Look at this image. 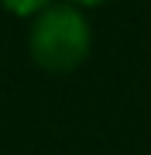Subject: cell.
I'll return each instance as SVG.
<instances>
[{
  "mask_svg": "<svg viewBox=\"0 0 151 155\" xmlns=\"http://www.w3.org/2000/svg\"><path fill=\"white\" fill-rule=\"evenodd\" d=\"M4 4V11H11L17 17H38L41 11H48L52 0H0Z\"/></svg>",
  "mask_w": 151,
  "mask_h": 155,
  "instance_id": "2",
  "label": "cell"
},
{
  "mask_svg": "<svg viewBox=\"0 0 151 155\" xmlns=\"http://www.w3.org/2000/svg\"><path fill=\"white\" fill-rule=\"evenodd\" d=\"M93 31L76 4H52L34 17L28 31V52L45 72H72L86 62Z\"/></svg>",
  "mask_w": 151,
  "mask_h": 155,
  "instance_id": "1",
  "label": "cell"
},
{
  "mask_svg": "<svg viewBox=\"0 0 151 155\" xmlns=\"http://www.w3.org/2000/svg\"><path fill=\"white\" fill-rule=\"evenodd\" d=\"M72 4H79V7H100V4H110V0H72Z\"/></svg>",
  "mask_w": 151,
  "mask_h": 155,
  "instance_id": "3",
  "label": "cell"
}]
</instances>
